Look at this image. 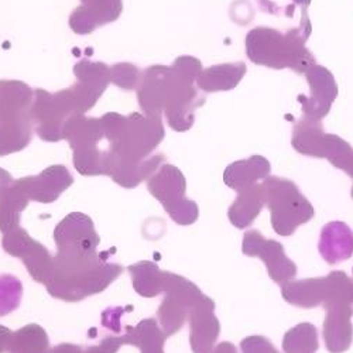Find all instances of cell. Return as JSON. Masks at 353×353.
I'll return each instance as SVG.
<instances>
[{
  "mask_svg": "<svg viewBox=\"0 0 353 353\" xmlns=\"http://www.w3.org/2000/svg\"><path fill=\"white\" fill-rule=\"evenodd\" d=\"M263 185L268 194L266 205L272 214V226L280 236H290L300 225L314 218L315 211L311 202L292 181L268 176Z\"/></svg>",
  "mask_w": 353,
  "mask_h": 353,
  "instance_id": "6",
  "label": "cell"
},
{
  "mask_svg": "<svg viewBox=\"0 0 353 353\" xmlns=\"http://www.w3.org/2000/svg\"><path fill=\"white\" fill-rule=\"evenodd\" d=\"M327 316L323 321V341L331 353L346 352L353 342L352 315L349 304H332L325 307Z\"/></svg>",
  "mask_w": 353,
  "mask_h": 353,
  "instance_id": "17",
  "label": "cell"
},
{
  "mask_svg": "<svg viewBox=\"0 0 353 353\" xmlns=\"http://www.w3.org/2000/svg\"><path fill=\"white\" fill-rule=\"evenodd\" d=\"M110 79L123 90H134L140 83V72L133 64H117L110 67Z\"/></svg>",
  "mask_w": 353,
  "mask_h": 353,
  "instance_id": "31",
  "label": "cell"
},
{
  "mask_svg": "<svg viewBox=\"0 0 353 353\" xmlns=\"http://www.w3.org/2000/svg\"><path fill=\"white\" fill-rule=\"evenodd\" d=\"M105 139L109 141L106 174L125 188H134L160 168L164 156L149 157L164 139L161 117L133 113L129 117L108 113L101 117Z\"/></svg>",
  "mask_w": 353,
  "mask_h": 353,
  "instance_id": "1",
  "label": "cell"
},
{
  "mask_svg": "<svg viewBox=\"0 0 353 353\" xmlns=\"http://www.w3.org/2000/svg\"><path fill=\"white\" fill-rule=\"evenodd\" d=\"M74 183L72 175L64 165H51L34 176H24L16 184L30 201L51 203Z\"/></svg>",
  "mask_w": 353,
  "mask_h": 353,
  "instance_id": "14",
  "label": "cell"
},
{
  "mask_svg": "<svg viewBox=\"0 0 353 353\" xmlns=\"http://www.w3.org/2000/svg\"><path fill=\"white\" fill-rule=\"evenodd\" d=\"M283 299L300 308L328 307L353 303V280L345 272H332L325 277L288 281L281 285Z\"/></svg>",
  "mask_w": 353,
  "mask_h": 353,
  "instance_id": "7",
  "label": "cell"
},
{
  "mask_svg": "<svg viewBox=\"0 0 353 353\" xmlns=\"http://www.w3.org/2000/svg\"><path fill=\"white\" fill-rule=\"evenodd\" d=\"M12 334L13 332L8 327L0 325V353H3L5 350H8Z\"/></svg>",
  "mask_w": 353,
  "mask_h": 353,
  "instance_id": "35",
  "label": "cell"
},
{
  "mask_svg": "<svg viewBox=\"0 0 353 353\" xmlns=\"http://www.w3.org/2000/svg\"><path fill=\"white\" fill-rule=\"evenodd\" d=\"M211 353H238V349L230 342H222Z\"/></svg>",
  "mask_w": 353,
  "mask_h": 353,
  "instance_id": "36",
  "label": "cell"
},
{
  "mask_svg": "<svg viewBox=\"0 0 353 353\" xmlns=\"http://www.w3.org/2000/svg\"><path fill=\"white\" fill-rule=\"evenodd\" d=\"M352 272H353V269H352Z\"/></svg>",
  "mask_w": 353,
  "mask_h": 353,
  "instance_id": "41",
  "label": "cell"
},
{
  "mask_svg": "<svg viewBox=\"0 0 353 353\" xmlns=\"http://www.w3.org/2000/svg\"><path fill=\"white\" fill-rule=\"evenodd\" d=\"M294 2H296L300 6H303V8H307V6H310L311 0H294Z\"/></svg>",
  "mask_w": 353,
  "mask_h": 353,
  "instance_id": "39",
  "label": "cell"
},
{
  "mask_svg": "<svg viewBox=\"0 0 353 353\" xmlns=\"http://www.w3.org/2000/svg\"><path fill=\"white\" fill-rule=\"evenodd\" d=\"M318 347V331L312 323H299L283 338V349L285 353H315Z\"/></svg>",
  "mask_w": 353,
  "mask_h": 353,
  "instance_id": "28",
  "label": "cell"
},
{
  "mask_svg": "<svg viewBox=\"0 0 353 353\" xmlns=\"http://www.w3.org/2000/svg\"><path fill=\"white\" fill-rule=\"evenodd\" d=\"M33 95L20 81H0V156L20 152L30 143Z\"/></svg>",
  "mask_w": 353,
  "mask_h": 353,
  "instance_id": "5",
  "label": "cell"
},
{
  "mask_svg": "<svg viewBox=\"0 0 353 353\" xmlns=\"http://www.w3.org/2000/svg\"><path fill=\"white\" fill-rule=\"evenodd\" d=\"M122 273L123 266L116 263H109L106 259L94 273L70 284L47 285V291L54 299L75 303L90 296H94V294L102 292Z\"/></svg>",
  "mask_w": 353,
  "mask_h": 353,
  "instance_id": "12",
  "label": "cell"
},
{
  "mask_svg": "<svg viewBox=\"0 0 353 353\" xmlns=\"http://www.w3.org/2000/svg\"><path fill=\"white\" fill-rule=\"evenodd\" d=\"M310 34V17L285 33L270 27H256L246 36V54L257 65L274 70L291 68L299 74H305L315 65L312 52L305 47Z\"/></svg>",
  "mask_w": 353,
  "mask_h": 353,
  "instance_id": "4",
  "label": "cell"
},
{
  "mask_svg": "<svg viewBox=\"0 0 353 353\" xmlns=\"http://www.w3.org/2000/svg\"><path fill=\"white\" fill-rule=\"evenodd\" d=\"M8 350L10 353H48V335L37 323H30L12 334Z\"/></svg>",
  "mask_w": 353,
  "mask_h": 353,
  "instance_id": "27",
  "label": "cell"
},
{
  "mask_svg": "<svg viewBox=\"0 0 353 353\" xmlns=\"http://www.w3.org/2000/svg\"><path fill=\"white\" fill-rule=\"evenodd\" d=\"M270 170L272 167L268 159L252 156L228 165L223 172V181L229 188L239 192L257 184L260 180H266L270 175Z\"/></svg>",
  "mask_w": 353,
  "mask_h": 353,
  "instance_id": "19",
  "label": "cell"
},
{
  "mask_svg": "<svg viewBox=\"0 0 353 353\" xmlns=\"http://www.w3.org/2000/svg\"><path fill=\"white\" fill-rule=\"evenodd\" d=\"M48 353H85V349H82L81 346H77V345L63 343V345H58V346L50 349Z\"/></svg>",
  "mask_w": 353,
  "mask_h": 353,
  "instance_id": "34",
  "label": "cell"
},
{
  "mask_svg": "<svg viewBox=\"0 0 353 353\" xmlns=\"http://www.w3.org/2000/svg\"><path fill=\"white\" fill-rule=\"evenodd\" d=\"M325 136L321 121L304 116L303 119L294 126L291 144L294 149L304 156L325 157Z\"/></svg>",
  "mask_w": 353,
  "mask_h": 353,
  "instance_id": "21",
  "label": "cell"
},
{
  "mask_svg": "<svg viewBox=\"0 0 353 353\" xmlns=\"http://www.w3.org/2000/svg\"><path fill=\"white\" fill-rule=\"evenodd\" d=\"M343 171L353 179V154H352V157H350V160H349V163H347V165H346V168Z\"/></svg>",
  "mask_w": 353,
  "mask_h": 353,
  "instance_id": "38",
  "label": "cell"
},
{
  "mask_svg": "<svg viewBox=\"0 0 353 353\" xmlns=\"http://www.w3.org/2000/svg\"><path fill=\"white\" fill-rule=\"evenodd\" d=\"M352 154L353 149L347 141L336 134L325 136V159H328L332 165L339 170H345Z\"/></svg>",
  "mask_w": 353,
  "mask_h": 353,
  "instance_id": "30",
  "label": "cell"
},
{
  "mask_svg": "<svg viewBox=\"0 0 353 353\" xmlns=\"http://www.w3.org/2000/svg\"><path fill=\"white\" fill-rule=\"evenodd\" d=\"M245 74L246 65L242 61L221 64L202 71L196 79V83L203 92L230 91L238 86Z\"/></svg>",
  "mask_w": 353,
  "mask_h": 353,
  "instance_id": "22",
  "label": "cell"
},
{
  "mask_svg": "<svg viewBox=\"0 0 353 353\" xmlns=\"http://www.w3.org/2000/svg\"><path fill=\"white\" fill-rule=\"evenodd\" d=\"M147 188L150 194L161 202L165 212L179 225H192L199 215L196 202L185 198V176L171 165H161L149 180Z\"/></svg>",
  "mask_w": 353,
  "mask_h": 353,
  "instance_id": "8",
  "label": "cell"
},
{
  "mask_svg": "<svg viewBox=\"0 0 353 353\" xmlns=\"http://www.w3.org/2000/svg\"><path fill=\"white\" fill-rule=\"evenodd\" d=\"M167 338L168 335L152 318L140 321L136 327H128V334L122 336L125 345H134L141 353H164L163 346Z\"/></svg>",
  "mask_w": 353,
  "mask_h": 353,
  "instance_id": "23",
  "label": "cell"
},
{
  "mask_svg": "<svg viewBox=\"0 0 353 353\" xmlns=\"http://www.w3.org/2000/svg\"><path fill=\"white\" fill-rule=\"evenodd\" d=\"M74 74L78 78V85L95 102L105 92L110 79V68L102 63L81 61L75 65Z\"/></svg>",
  "mask_w": 353,
  "mask_h": 353,
  "instance_id": "26",
  "label": "cell"
},
{
  "mask_svg": "<svg viewBox=\"0 0 353 353\" xmlns=\"http://www.w3.org/2000/svg\"><path fill=\"white\" fill-rule=\"evenodd\" d=\"M201 72V61L188 55L176 58L172 67L147 68L137 90L141 109L152 117H161L165 112L174 130L187 132L194 125V112L205 102L194 86Z\"/></svg>",
  "mask_w": 353,
  "mask_h": 353,
  "instance_id": "2",
  "label": "cell"
},
{
  "mask_svg": "<svg viewBox=\"0 0 353 353\" xmlns=\"http://www.w3.org/2000/svg\"><path fill=\"white\" fill-rule=\"evenodd\" d=\"M215 303L205 297L190 315V342L194 353H211L218 341L221 325L215 316Z\"/></svg>",
  "mask_w": 353,
  "mask_h": 353,
  "instance_id": "16",
  "label": "cell"
},
{
  "mask_svg": "<svg viewBox=\"0 0 353 353\" xmlns=\"http://www.w3.org/2000/svg\"><path fill=\"white\" fill-rule=\"evenodd\" d=\"M81 3L70 17V27L77 34H90L114 21L123 9L122 0H81Z\"/></svg>",
  "mask_w": 353,
  "mask_h": 353,
  "instance_id": "15",
  "label": "cell"
},
{
  "mask_svg": "<svg viewBox=\"0 0 353 353\" xmlns=\"http://www.w3.org/2000/svg\"><path fill=\"white\" fill-rule=\"evenodd\" d=\"M352 198H353V187H352Z\"/></svg>",
  "mask_w": 353,
  "mask_h": 353,
  "instance_id": "40",
  "label": "cell"
},
{
  "mask_svg": "<svg viewBox=\"0 0 353 353\" xmlns=\"http://www.w3.org/2000/svg\"><path fill=\"white\" fill-rule=\"evenodd\" d=\"M57 256L54 277L48 284L65 283L98 269L109 254H99V234L92 219L81 212L67 215L54 230ZM47 284V285H48Z\"/></svg>",
  "mask_w": 353,
  "mask_h": 353,
  "instance_id": "3",
  "label": "cell"
},
{
  "mask_svg": "<svg viewBox=\"0 0 353 353\" xmlns=\"http://www.w3.org/2000/svg\"><path fill=\"white\" fill-rule=\"evenodd\" d=\"M12 183H13L12 175H10V174H9L6 170L0 168V190H3L5 187L10 185Z\"/></svg>",
  "mask_w": 353,
  "mask_h": 353,
  "instance_id": "37",
  "label": "cell"
},
{
  "mask_svg": "<svg viewBox=\"0 0 353 353\" xmlns=\"http://www.w3.org/2000/svg\"><path fill=\"white\" fill-rule=\"evenodd\" d=\"M307 82L311 88V95H300L304 116L321 121L328 114L334 101L338 97V85L334 75L322 65H314L307 72Z\"/></svg>",
  "mask_w": 353,
  "mask_h": 353,
  "instance_id": "13",
  "label": "cell"
},
{
  "mask_svg": "<svg viewBox=\"0 0 353 353\" xmlns=\"http://www.w3.org/2000/svg\"><path fill=\"white\" fill-rule=\"evenodd\" d=\"M108 312H103L102 314V325L106 327V328H110L113 330L116 334L121 332V315L125 312V310H121V308H112V310H108Z\"/></svg>",
  "mask_w": 353,
  "mask_h": 353,
  "instance_id": "33",
  "label": "cell"
},
{
  "mask_svg": "<svg viewBox=\"0 0 353 353\" xmlns=\"http://www.w3.org/2000/svg\"><path fill=\"white\" fill-rule=\"evenodd\" d=\"M23 296L21 281L10 274L0 276V316L19 308Z\"/></svg>",
  "mask_w": 353,
  "mask_h": 353,
  "instance_id": "29",
  "label": "cell"
},
{
  "mask_svg": "<svg viewBox=\"0 0 353 353\" xmlns=\"http://www.w3.org/2000/svg\"><path fill=\"white\" fill-rule=\"evenodd\" d=\"M243 353H279L273 343L264 336H248L241 342Z\"/></svg>",
  "mask_w": 353,
  "mask_h": 353,
  "instance_id": "32",
  "label": "cell"
},
{
  "mask_svg": "<svg viewBox=\"0 0 353 353\" xmlns=\"http://www.w3.org/2000/svg\"><path fill=\"white\" fill-rule=\"evenodd\" d=\"M322 259L330 264L347 260L353 254V232L345 222H330L322 228L318 243Z\"/></svg>",
  "mask_w": 353,
  "mask_h": 353,
  "instance_id": "18",
  "label": "cell"
},
{
  "mask_svg": "<svg viewBox=\"0 0 353 353\" xmlns=\"http://www.w3.org/2000/svg\"><path fill=\"white\" fill-rule=\"evenodd\" d=\"M132 274L133 287L139 296L144 299H154L164 292L165 272L160 270L153 261H139L128 268Z\"/></svg>",
  "mask_w": 353,
  "mask_h": 353,
  "instance_id": "24",
  "label": "cell"
},
{
  "mask_svg": "<svg viewBox=\"0 0 353 353\" xmlns=\"http://www.w3.org/2000/svg\"><path fill=\"white\" fill-rule=\"evenodd\" d=\"M2 246L10 256L23 260L26 269L36 281L47 285L52 280L54 257L41 243L28 236L23 228L19 226L5 233Z\"/></svg>",
  "mask_w": 353,
  "mask_h": 353,
  "instance_id": "10",
  "label": "cell"
},
{
  "mask_svg": "<svg viewBox=\"0 0 353 353\" xmlns=\"http://www.w3.org/2000/svg\"><path fill=\"white\" fill-rule=\"evenodd\" d=\"M242 250L246 256L260 257L266 264L270 279L277 284H285L297 274V266L284 252L281 243L263 238L259 230H249L243 236Z\"/></svg>",
  "mask_w": 353,
  "mask_h": 353,
  "instance_id": "11",
  "label": "cell"
},
{
  "mask_svg": "<svg viewBox=\"0 0 353 353\" xmlns=\"http://www.w3.org/2000/svg\"><path fill=\"white\" fill-rule=\"evenodd\" d=\"M28 201L30 199L16 181L0 190V232L8 233L20 226V216Z\"/></svg>",
  "mask_w": 353,
  "mask_h": 353,
  "instance_id": "25",
  "label": "cell"
},
{
  "mask_svg": "<svg viewBox=\"0 0 353 353\" xmlns=\"http://www.w3.org/2000/svg\"><path fill=\"white\" fill-rule=\"evenodd\" d=\"M165 297L159 308V319L163 331L171 336L179 332L191 312L207 297L190 280L165 272Z\"/></svg>",
  "mask_w": 353,
  "mask_h": 353,
  "instance_id": "9",
  "label": "cell"
},
{
  "mask_svg": "<svg viewBox=\"0 0 353 353\" xmlns=\"http://www.w3.org/2000/svg\"><path fill=\"white\" fill-rule=\"evenodd\" d=\"M266 202L268 194L263 184H254L243 191H239L238 198L234 199L229 208V221L238 229H246L259 216Z\"/></svg>",
  "mask_w": 353,
  "mask_h": 353,
  "instance_id": "20",
  "label": "cell"
}]
</instances>
